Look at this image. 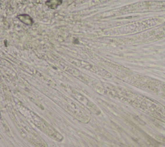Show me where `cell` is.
<instances>
[{
	"label": "cell",
	"instance_id": "6da1fadb",
	"mask_svg": "<svg viewBox=\"0 0 165 147\" xmlns=\"http://www.w3.org/2000/svg\"><path fill=\"white\" fill-rule=\"evenodd\" d=\"M18 110H19V112L23 115L26 119L31 121L41 132L47 134L52 139L59 142H61L63 140V137L61 134L58 132L54 128H53L44 119L38 116L36 114L23 105H19Z\"/></svg>",
	"mask_w": 165,
	"mask_h": 147
},
{
	"label": "cell",
	"instance_id": "7a4b0ae2",
	"mask_svg": "<svg viewBox=\"0 0 165 147\" xmlns=\"http://www.w3.org/2000/svg\"><path fill=\"white\" fill-rule=\"evenodd\" d=\"M15 122L21 134L32 145L35 147H47V144L45 141L37 133H36V132L29 125L25 122L23 121L19 117L16 116Z\"/></svg>",
	"mask_w": 165,
	"mask_h": 147
},
{
	"label": "cell",
	"instance_id": "3957f363",
	"mask_svg": "<svg viewBox=\"0 0 165 147\" xmlns=\"http://www.w3.org/2000/svg\"><path fill=\"white\" fill-rule=\"evenodd\" d=\"M55 101L65 110L66 112H67L72 116L74 117L78 121L82 123H88L91 120L90 116L83 108L77 105L76 103L68 99H59V101L57 100Z\"/></svg>",
	"mask_w": 165,
	"mask_h": 147
},
{
	"label": "cell",
	"instance_id": "277c9868",
	"mask_svg": "<svg viewBox=\"0 0 165 147\" xmlns=\"http://www.w3.org/2000/svg\"><path fill=\"white\" fill-rule=\"evenodd\" d=\"M74 96L76 98V100H77L79 102L81 103L84 106L86 107V109H88L90 111H91L92 113L95 114H100V109L97 108V107L95 105L94 103H92L91 101L87 100L86 98H85L81 94H79L77 92L74 91Z\"/></svg>",
	"mask_w": 165,
	"mask_h": 147
},
{
	"label": "cell",
	"instance_id": "5b68a950",
	"mask_svg": "<svg viewBox=\"0 0 165 147\" xmlns=\"http://www.w3.org/2000/svg\"><path fill=\"white\" fill-rule=\"evenodd\" d=\"M17 18H18L21 22H23V23L26 24L27 25H32L33 23V20L31 18V17L29 16V15L26 14H22L19 15L17 16Z\"/></svg>",
	"mask_w": 165,
	"mask_h": 147
},
{
	"label": "cell",
	"instance_id": "8992f818",
	"mask_svg": "<svg viewBox=\"0 0 165 147\" xmlns=\"http://www.w3.org/2000/svg\"><path fill=\"white\" fill-rule=\"evenodd\" d=\"M61 0H49L46 2V4L51 8H56L58 5L61 4Z\"/></svg>",
	"mask_w": 165,
	"mask_h": 147
}]
</instances>
